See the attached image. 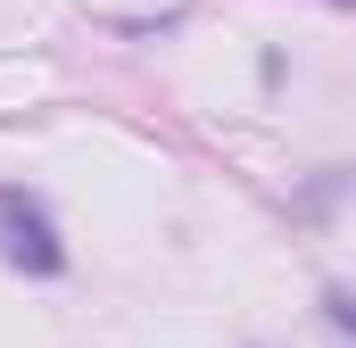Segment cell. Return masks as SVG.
Listing matches in <instances>:
<instances>
[{
  "label": "cell",
  "instance_id": "2",
  "mask_svg": "<svg viewBox=\"0 0 356 348\" xmlns=\"http://www.w3.org/2000/svg\"><path fill=\"white\" fill-rule=\"evenodd\" d=\"M323 307H332V324H340V332H356V299H348V290H332Z\"/></svg>",
  "mask_w": 356,
  "mask_h": 348
},
{
  "label": "cell",
  "instance_id": "1",
  "mask_svg": "<svg viewBox=\"0 0 356 348\" xmlns=\"http://www.w3.org/2000/svg\"><path fill=\"white\" fill-rule=\"evenodd\" d=\"M0 265H17V274H58L67 265L50 207L33 191H17V182H0Z\"/></svg>",
  "mask_w": 356,
  "mask_h": 348
}]
</instances>
